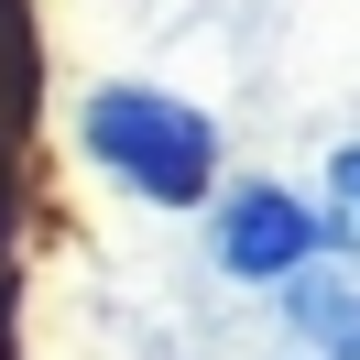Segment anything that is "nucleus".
<instances>
[{"mask_svg": "<svg viewBox=\"0 0 360 360\" xmlns=\"http://www.w3.org/2000/svg\"><path fill=\"white\" fill-rule=\"evenodd\" d=\"M88 153L110 164L131 197L197 207L207 175H219V120L186 110V98H164V88H98L88 98Z\"/></svg>", "mask_w": 360, "mask_h": 360, "instance_id": "1", "label": "nucleus"}, {"mask_svg": "<svg viewBox=\"0 0 360 360\" xmlns=\"http://www.w3.org/2000/svg\"><path fill=\"white\" fill-rule=\"evenodd\" d=\"M295 338L316 360H360V284H338V273L295 284Z\"/></svg>", "mask_w": 360, "mask_h": 360, "instance_id": "3", "label": "nucleus"}, {"mask_svg": "<svg viewBox=\"0 0 360 360\" xmlns=\"http://www.w3.org/2000/svg\"><path fill=\"white\" fill-rule=\"evenodd\" d=\"M306 251H316V219L284 197V186H240V197L219 207V262L240 273V284H284Z\"/></svg>", "mask_w": 360, "mask_h": 360, "instance_id": "2", "label": "nucleus"}, {"mask_svg": "<svg viewBox=\"0 0 360 360\" xmlns=\"http://www.w3.org/2000/svg\"><path fill=\"white\" fill-rule=\"evenodd\" d=\"M328 229H338V251L360 262V142L328 153Z\"/></svg>", "mask_w": 360, "mask_h": 360, "instance_id": "4", "label": "nucleus"}]
</instances>
